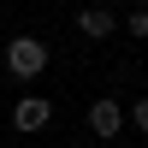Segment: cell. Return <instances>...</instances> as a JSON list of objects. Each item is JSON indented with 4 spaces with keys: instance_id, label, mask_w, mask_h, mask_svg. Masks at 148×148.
Segmentation results:
<instances>
[{
    "instance_id": "obj_1",
    "label": "cell",
    "mask_w": 148,
    "mask_h": 148,
    "mask_svg": "<svg viewBox=\"0 0 148 148\" xmlns=\"http://www.w3.org/2000/svg\"><path fill=\"white\" fill-rule=\"evenodd\" d=\"M6 71L24 77V83L42 77V71H47V42H36V36H12V42H6Z\"/></svg>"
},
{
    "instance_id": "obj_2",
    "label": "cell",
    "mask_w": 148,
    "mask_h": 148,
    "mask_svg": "<svg viewBox=\"0 0 148 148\" xmlns=\"http://www.w3.org/2000/svg\"><path fill=\"white\" fill-rule=\"evenodd\" d=\"M12 125L24 130V136H36V130L53 125V101H42V95H24L18 107H12Z\"/></svg>"
},
{
    "instance_id": "obj_3",
    "label": "cell",
    "mask_w": 148,
    "mask_h": 148,
    "mask_svg": "<svg viewBox=\"0 0 148 148\" xmlns=\"http://www.w3.org/2000/svg\"><path fill=\"white\" fill-rule=\"evenodd\" d=\"M89 130L95 136H119V130H125V107L119 101H95L89 107Z\"/></svg>"
},
{
    "instance_id": "obj_4",
    "label": "cell",
    "mask_w": 148,
    "mask_h": 148,
    "mask_svg": "<svg viewBox=\"0 0 148 148\" xmlns=\"http://www.w3.org/2000/svg\"><path fill=\"white\" fill-rule=\"evenodd\" d=\"M113 24H119V18H113L107 6H83V12H77V30L89 36V42H101V36H113Z\"/></svg>"
},
{
    "instance_id": "obj_5",
    "label": "cell",
    "mask_w": 148,
    "mask_h": 148,
    "mask_svg": "<svg viewBox=\"0 0 148 148\" xmlns=\"http://www.w3.org/2000/svg\"><path fill=\"white\" fill-rule=\"evenodd\" d=\"M130 125H136L142 136H148V95H142V101H130Z\"/></svg>"
},
{
    "instance_id": "obj_6",
    "label": "cell",
    "mask_w": 148,
    "mask_h": 148,
    "mask_svg": "<svg viewBox=\"0 0 148 148\" xmlns=\"http://www.w3.org/2000/svg\"><path fill=\"white\" fill-rule=\"evenodd\" d=\"M130 36H148V6H136V12H130Z\"/></svg>"
},
{
    "instance_id": "obj_7",
    "label": "cell",
    "mask_w": 148,
    "mask_h": 148,
    "mask_svg": "<svg viewBox=\"0 0 148 148\" xmlns=\"http://www.w3.org/2000/svg\"><path fill=\"white\" fill-rule=\"evenodd\" d=\"M65 148H83V142H65Z\"/></svg>"
}]
</instances>
